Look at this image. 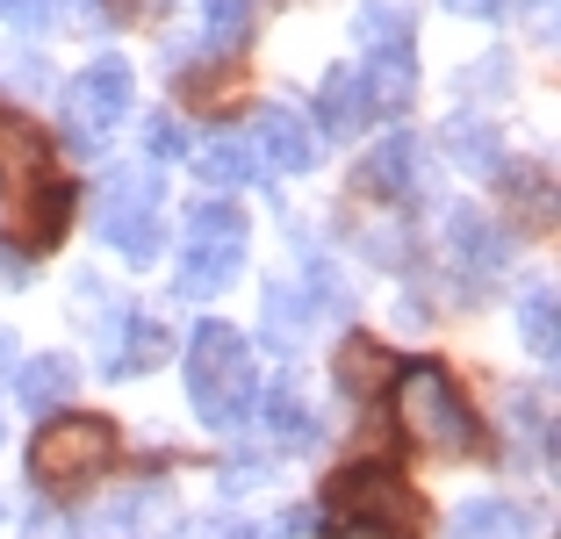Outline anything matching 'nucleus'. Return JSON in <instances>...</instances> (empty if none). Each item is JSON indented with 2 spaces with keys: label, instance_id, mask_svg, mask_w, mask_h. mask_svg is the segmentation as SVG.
I'll return each instance as SVG.
<instances>
[{
  "label": "nucleus",
  "instance_id": "nucleus-24",
  "mask_svg": "<svg viewBox=\"0 0 561 539\" xmlns=\"http://www.w3.org/2000/svg\"><path fill=\"white\" fill-rule=\"evenodd\" d=\"M353 36H360V50H397V44H411V8L375 0V8H360V15H353Z\"/></svg>",
  "mask_w": 561,
  "mask_h": 539
},
{
  "label": "nucleus",
  "instance_id": "nucleus-18",
  "mask_svg": "<svg viewBox=\"0 0 561 539\" xmlns=\"http://www.w3.org/2000/svg\"><path fill=\"white\" fill-rule=\"evenodd\" d=\"M518 331H526V353L533 359H554L561 353V302H554V288H526L518 295Z\"/></svg>",
  "mask_w": 561,
  "mask_h": 539
},
{
  "label": "nucleus",
  "instance_id": "nucleus-3",
  "mask_svg": "<svg viewBox=\"0 0 561 539\" xmlns=\"http://www.w3.org/2000/svg\"><path fill=\"white\" fill-rule=\"evenodd\" d=\"M397 425L411 446H425V454H476V410H468V395L454 389V375H446L439 359H417V367H397Z\"/></svg>",
  "mask_w": 561,
  "mask_h": 539
},
{
  "label": "nucleus",
  "instance_id": "nucleus-12",
  "mask_svg": "<svg viewBox=\"0 0 561 539\" xmlns=\"http://www.w3.org/2000/svg\"><path fill=\"white\" fill-rule=\"evenodd\" d=\"M353 72H360V87H367V108H375V115H397L403 101L417 94L411 44H397V50H367V66H353Z\"/></svg>",
  "mask_w": 561,
  "mask_h": 539
},
{
  "label": "nucleus",
  "instance_id": "nucleus-27",
  "mask_svg": "<svg viewBox=\"0 0 561 539\" xmlns=\"http://www.w3.org/2000/svg\"><path fill=\"white\" fill-rule=\"evenodd\" d=\"M0 22H8V30H44L50 0H0Z\"/></svg>",
  "mask_w": 561,
  "mask_h": 539
},
{
  "label": "nucleus",
  "instance_id": "nucleus-8",
  "mask_svg": "<svg viewBox=\"0 0 561 539\" xmlns=\"http://www.w3.org/2000/svg\"><path fill=\"white\" fill-rule=\"evenodd\" d=\"M331 504H339V518H367V525H389V532H417V525H425V504H417L389 468L339 474V482H331Z\"/></svg>",
  "mask_w": 561,
  "mask_h": 539
},
{
  "label": "nucleus",
  "instance_id": "nucleus-28",
  "mask_svg": "<svg viewBox=\"0 0 561 539\" xmlns=\"http://www.w3.org/2000/svg\"><path fill=\"white\" fill-rule=\"evenodd\" d=\"M324 539H417V532H389V525H367V518H339V525H324Z\"/></svg>",
  "mask_w": 561,
  "mask_h": 539
},
{
  "label": "nucleus",
  "instance_id": "nucleus-11",
  "mask_svg": "<svg viewBox=\"0 0 561 539\" xmlns=\"http://www.w3.org/2000/svg\"><path fill=\"white\" fill-rule=\"evenodd\" d=\"M360 187H367V195H381V202H403V195H411V187H417V137L411 130L381 137V145L360 159Z\"/></svg>",
  "mask_w": 561,
  "mask_h": 539
},
{
  "label": "nucleus",
  "instance_id": "nucleus-5",
  "mask_svg": "<svg viewBox=\"0 0 561 539\" xmlns=\"http://www.w3.org/2000/svg\"><path fill=\"white\" fill-rule=\"evenodd\" d=\"M116 460V425L108 417H50L30 446V474L44 490H80Z\"/></svg>",
  "mask_w": 561,
  "mask_h": 539
},
{
  "label": "nucleus",
  "instance_id": "nucleus-21",
  "mask_svg": "<svg viewBox=\"0 0 561 539\" xmlns=\"http://www.w3.org/2000/svg\"><path fill=\"white\" fill-rule=\"evenodd\" d=\"M266 432H274L280 446H310L317 439V417H310V403H302L296 381H280V389L266 395Z\"/></svg>",
  "mask_w": 561,
  "mask_h": 539
},
{
  "label": "nucleus",
  "instance_id": "nucleus-30",
  "mask_svg": "<svg viewBox=\"0 0 561 539\" xmlns=\"http://www.w3.org/2000/svg\"><path fill=\"white\" fill-rule=\"evenodd\" d=\"M310 525H317V518H310V511H288V518H280V525H274V539H302V532H310Z\"/></svg>",
  "mask_w": 561,
  "mask_h": 539
},
{
  "label": "nucleus",
  "instance_id": "nucleus-26",
  "mask_svg": "<svg viewBox=\"0 0 561 539\" xmlns=\"http://www.w3.org/2000/svg\"><path fill=\"white\" fill-rule=\"evenodd\" d=\"M145 151H151V159H181V151H187V130H181V115H151V123H145Z\"/></svg>",
  "mask_w": 561,
  "mask_h": 539
},
{
  "label": "nucleus",
  "instance_id": "nucleus-25",
  "mask_svg": "<svg viewBox=\"0 0 561 539\" xmlns=\"http://www.w3.org/2000/svg\"><path fill=\"white\" fill-rule=\"evenodd\" d=\"M209 50H238L252 36V0H209Z\"/></svg>",
  "mask_w": 561,
  "mask_h": 539
},
{
  "label": "nucleus",
  "instance_id": "nucleus-2",
  "mask_svg": "<svg viewBox=\"0 0 561 539\" xmlns=\"http://www.w3.org/2000/svg\"><path fill=\"white\" fill-rule=\"evenodd\" d=\"M187 395H195L202 425H216V432L245 425L252 403H260V367H252L245 331L195 324V339H187Z\"/></svg>",
  "mask_w": 561,
  "mask_h": 539
},
{
  "label": "nucleus",
  "instance_id": "nucleus-16",
  "mask_svg": "<svg viewBox=\"0 0 561 539\" xmlns=\"http://www.w3.org/2000/svg\"><path fill=\"white\" fill-rule=\"evenodd\" d=\"M72 389H80V367H72L66 353H36L30 367H22V381H15L22 410H58Z\"/></svg>",
  "mask_w": 561,
  "mask_h": 539
},
{
  "label": "nucleus",
  "instance_id": "nucleus-32",
  "mask_svg": "<svg viewBox=\"0 0 561 539\" xmlns=\"http://www.w3.org/2000/svg\"><path fill=\"white\" fill-rule=\"evenodd\" d=\"M8 353H15V339H8V331H0V367H8Z\"/></svg>",
  "mask_w": 561,
  "mask_h": 539
},
{
  "label": "nucleus",
  "instance_id": "nucleus-20",
  "mask_svg": "<svg viewBox=\"0 0 561 539\" xmlns=\"http://www.w3.org/2000/svg\"><path fill=\"white\" fill-rule=\"evenodd\" d=\"M159 511H165L159 496H116V504H101L94 518H87V532H80V539H151L137 518H159Z\"/></svg>",
  "mask_w": 561,
  "mask_h": 539
},
{
  "label": "nucleus",
  "instance_id": "nucleus-7",
  "mask_svg": "<svg viewBox=\"0 0 561 539\" xmlns=\"http://www.w3.org/2000/svg\"><path fill=\"white\" fill-rule=\"evenodd\" d=\"M130 94H137L130 66H123V58H94V66L66 87V137L80 151H101L116 137V123L130 115Z\"/></svg>",
  "mask_w": 561,
  "mask_h": 539
},
{
  "label": "nucleus",
  "instance_id": "nucleus-23",
  "mask_svg": "<svg viewBox=\"0 0 561 539\" xmlns=\"http://www.w3.org/2000/svg\"><path fill=\"white\" fill-rule=\"evenodd\" d=\"M165 359V331L145 324V317H130L116 339V353H108V375H145V367H159Z\"/></svg>",
  "mask_w": 561,
  "mask_h": 539
},
{
  "label": "nucleus",
  "instance_id": "nucleus-1",
  "mask_svg": "<svg viewBox=\"0 0 561 539\" xmlns=\"http://www.w3.org/2000/svg\"><path fill=\"white\" fill-rule=\"evenodd\" d=\"M0 209H8V238L22 245H58L72 216V187L50 173V137L30 115H0Z\"/></svg>",
  "mask_w": 561,
  "mask_h": 539
},
{
  "label": "nucleus",
  "instance_id": "nucleus-15",
  "mask_svg": "<svg viewBox=\"0 0 561 539\" xmlns=\"http://www.w3.org/2000/svg\"><path fill=\"white\" fill-rule=\"evenodd\" d=\"M389 381H397V353H389V345H375V339L339 345V389L346 395H381Z\"/></svg>",
  "mask_w": 561,
  "mask_h": 539
},
{
  "label": "nucleus",
  "instance_id": "nucleus-10",
  "mask_svg": "<svg viewBox=\"0 0 561 539\" xmlns=\"http://www.w3.org/2000/svg\"><path fill=\"white\" fill-rule=\"evenodd\" d=\"M252 151H260V165H280V173H310V165H317V130H310V115H296V108H266V115H260V137H252Z\"/></svg>",
  "mask_w": 561,
  "mask_h": 539
},
{
  "label": "nucleus",
  "instance_id": "nucleus-29",
  "mask_svg": "<svg viewBox=\"0 0 561 539\" xmlns=\"http://www.w3.org/2000/svg\"><path fill=\"white\" fill-rule=\"evenodd\" d=\"M454 15H476V22H490V15H504V0H446Z\"/></svg>",
  "mask_w": 561,
  "mask_h": 539
},
{
  "label": "nucleus",
  "instance_id": "nucleus-13",
  "mask_svg": "<svg viewBox=\"0 0 561 539\" xmlns=\"http://www.w3.org/2000/svg\"><path fill=\"white\" fill-rule=\"evenodd\" d=\"M367 87H360V72L353 66H331L324 72V87H317V123H324L331 137H353V130H367Z\"/></svg>",
  "mask_w": 561,
  "mask_h": 539
},
{
  "label": "nucleus",
  "instance_id": "nucleus-17",
  "mask_svg": "<svg viewBox=\"0 0 561 539\" xmlns=\"http://www.w3.org/2000/svg\"><path fill=\"white\" fill-rule=\"evenodd\" d=\"M446 159L461 165V173H496V165H504V145H496L490 123H476V115H454V123H446Z\"/></svg>",
  "mask_w": 561,
  "mask_h": 539
},
{
  "label": "nucleus",
  "instance_id": "nucleus-19",
  "mask_svg": "<svg viewBox=\"0 0 561 539\" xmlns=\"http://www.w3.org/2000/svg\"><path fill=\"white\" fill-rule=\"evenodd\" d=\"M310 317H317L310 288H288V280L266 288V339H274V345H296L302 331H310Z\"/></svg>",
  "mask_w": 561,
  "mask_h": 539
},
{
  "label": "nucleus",
  "instance_id": "nucleus-22",
  "mask_svg": "<svg viewBox=\"0 0 561 539\" xmlns=\"http://www.w3.org/2000/svg\"><path fill=\"white\" fill-rule=\"evenodd\" d=\"M454 539H526V518H518L512 504H496V496H476V504H461V518H454Z\"/></svg>",
  "mask_w": 561,
  "mask_h": 539
},
{
  "label": "nucleus",
  "instance_id": "nucleus-6",
  "mask_svg": "<svg viewBox=\"0 0 561 539\" xmlns=\"http://www.w3.org/2000/svg\"><path fill=\"white\" fill-rule=\"evenodd\" d=\"M94 230L123 260H159V180L145 165H123V173L101 180V202H94Z\"/></svg>",
  "mask_w": 561,
  "mask_h": 539
},
{
  "label": "nucleus",
  "instance_id": "nucleus-4",
  "mask_svg": "<svg viewBox=\"0 0 561 539\" xmlns=\"http://www.w3.org/2000/svg\"><path fill=\"white\" fill-rule=\"evenodd\" d=\"M245 266V216L231 202H195L181 238V295H216L231 288V274Z\"/></svg>",
  "mask_w": 561,
  "mask_h": 539
},
{
  "label": "nucleus",
  "instance_id": "nucleus-31",
  "mask_svg": "<svg viewBox=\"0 0 561 539\" xmlns=\"http://www.w3.org/2000/svg\"><path fill=\"white\" fill-rule=\"evenodd\" d=\"M0 280H22V260H15V252H0Z\"/></svg>",
  "mask_w": 561,
  "mask_h": 539
},
{
  "label": "nucleus",
  "instance_id": "nucleus-9",
  "mask_svg": "<svg viewBox=\"0 0 561 539\" xmlns=\"http://www.w3.org/2000/svg\"><path fill=\"white\" fill-rule=\"evenodd\" d=\"M446 252H454V266H461L468 280H490V274H504V260H512V245H504V230H496L482 209H446Z\"/></svg>",
  "mask_w": 561,
  "mask_h": 539
},
{
  "label": "nucleus",
  "instance_id": "nucleus-14",
  "mask_svg": "<svg viewBox=\"0 0 561 539\" xmlns=\"http://www.w3.org/2000/svg\"><path fill=\"white\" fill-rule=\"evenodd\" d=\"M195 165H202L209 187H252V180H260V151H252V137H238V130H216L209 145L195 151Z\"/></svg>",
  "mask_w": 561,
  "mask_h": 539
}]
</instances>
